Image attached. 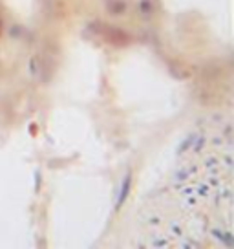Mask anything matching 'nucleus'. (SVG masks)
Here are the masks:
<instances>
[{"instance_id": "obj_1", "label": "nucleus", "mask_w": 234, "mask_h": 249, "mask_svg": "<svg viewBox=\"0 0 234 249\" xmlns=\"http://www.w3.org/2000/svg\"><path fill=\"white\" fill-rule=\"evenodd\" d=\"M130 191H132V172H126L123 181H121V187H119V192H117V202H115V211L119 213L123 209V205L126 203L128 196H130Z\"/></svg>"}, {"instance_id": "obj_2", "label": "nucleus", "mask_w": 234, "mask_h": 249, "mask_svg": "<svg viewBox=\"0 0 234 249\" xmlns=\"http://www.w3.org/2000/svg\"><path fill=\"white\" fill-rule=\"evenodd\" d=\"M104 35H106V38H108L112 44H117V46H124V44H128V42H130V35H128L126 31L119 29V27H112V26H108Z\"/></svg>"}, {"instance_id": "obj_3", "label": "nucleus", "mask_w": 234, "mask_h": 249, "mask_svg": "<svg viewBox=\"0 0 234 249\" xmlns=\"http://www.w3.org/2000/svg\"><path fill=\"white\" fill-rule=\"evenodd\" d=\"M106 11L110 15H123L126 11V2L124 0H106Z\"/></svg>"}, {"instance_id": "obj_4", "label": "nucleus", "mask_w": 234, "mask_h": 249, "mask_svg": "<svg viewBox=\"0 0 234 249\" xmlns=\"http://www.w3.org/2000/svg\"><path fill=\"white\" fill-rule=\"evenodd\" d=\"M212 236L214 238H218V242H221L223 246H227V247H232L234 246V238L231 233H225V231H220V229H212Z\"/></svg>"}, {"instance_id": "obj_5", "label": "nucleus", "mask_w": 234, "mask_h": 249, "mask_svg": "<svg viewBox=\"0 0 234 249\" xmlns=\"http://www.w3.org/2000/svg\"><path fill=\"white\" fill-rule=\"evenodd\" d=\"M196 137H198L196 134H190V136H189V137H187V139H185V141L179 145V148H178V154H183L187 148H192V147H194V141H196Z\"/></svg>"}, {"instance_id": "obj_6", "label": "nucleus", "mask_w": 234, "mask_h": 249, "mask_svg": "<svg viewBox=\"0 0 234 249\" xmlns=\"http://www.w3.org/2000/svg\"><path fill=\"white\" fill-rule=\"evenodd\" d=\"M139 11L143 15H150L154 11V0H141L139 2Z\"/></svg>"}, {"instance_id": "obj_7", "label": "nucleus", "mask_w": 234, "mask_h": 249, "mask_svg": "<svg viewBox=\"0 0 234 249\" xmlns=\"http://www.w3.org/2000/svg\"><path fill=\"white\" fill-rule=\"evenodd\" d=\"M196 147H194V152H200L201 148H203V145H205V137L203 136H200V137H196Z\"/></svg>"}, {"instance_id": "obj_8", "label": "nucleus", "mask_w": 234, "mask_h": 249, "mask_svg": "<svg viewBox=\"0 0 234 249\" xmlns=\"http://www.w3.org/2000/svg\"><path fill=\"white\" fill-rule=\"evenodd\" d=\"M38 191H40V172L35 170V192H38Z\"/></svg>"}, {"instance_id": "obj_9", "label": "nucleus", "mask_w": 234, "mask_h": 249, "mask_svg": "<svg viewBox=\"0 0 234 249\" xmlns=\"http://www.w3.org/2000/svg\"><path fill=\"white\" fill-rule=\"evenodd\" d=\"M29 68H31V75H35V73H37V62H35V59H31Z\"/></svg>"}, {"instance_id": "obj_10", "label": "nucleus", "mask_w": 234, "mask_h": 249, "mask_svg": "<svg viewBox=\"0 0 234 249\" xmlns=\"http://www.w3.org/2000/svg\"><path fill=\"white\" fill-rule=\"evenodd\" d=\"M189 174H190V170H181V172H178V180H185Z\"/></svg>"}, {"instance_id": "obj_11", "label": "nucleus", "mask_w": 234, "mask_h": 249, "mask_svg": "<svg viewBox=\"0 0 234 249\" xmlns=\"http://www.w3.org/2000/svg\"><path fill=\"white\" fill-rule=\"evenodd\" d=\"M207 192H209V187H205V185H200V194H201V196H205Z\"/></svg>"}, {"instance_id": "obj_12", "label": "nucleus", "mask_w": 234, "mask_h": 249, "mask_svg": "<svg viewBox=\"0 0 234 249\" xmlns=\"http://www.w3.org/2000/svg\"><path fill=\"white\" fill-rule=\"evenodd\" d=\"M172 231H174V233H176L178 236H181V229H179L178 225H172Z\"/></svg>"}, {"instance_id": "obj_13", "label": "nucleus", "mask_w": 234, "mask_h": 249, "mask_svg": "<svg viewBox=\"0 0 234 249\" xmlns=\"http://www.w3.org/2000/svg\"><path fill=\"white\" fill-rule=\"evenodd\" d=\"M0 29H2V20H0Z\"/></svg>"}]
</instances>
